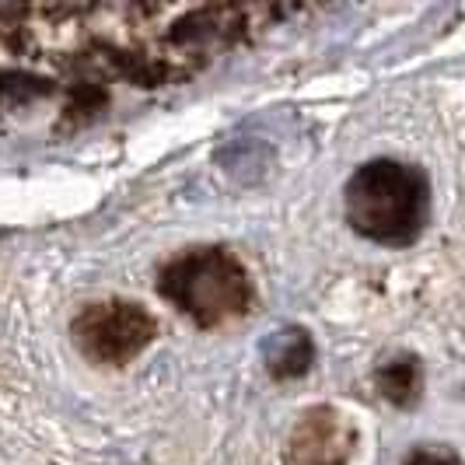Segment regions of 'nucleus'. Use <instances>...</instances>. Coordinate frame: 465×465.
<instances>
[{
    "instance_id": "obj_1",
    "label": "nucleus",
    "mask_w": 465,
    "mask_h": 465,
    "mask_svg": "<svg viewBox=\"0 0 465 465\" xmlns=\"http://www.w3.org/2000/svg\"><path fill=\"white\" fill-rule=\"evenodd\" d=\"M343 210L361 238L385 249H406L430 221V183L417 164L374 158L347 179Z\"/></svg>"
},
{
    "instance_id": "obj_2",
    "label": "nucleus",
    "mask_w": 465,
    "mask_h": 465,
    "mask_svg": "<svg viewBox=\"0 0 465 465\" xmlns=\"http://www.w3.org/2000/svg\"><path fill=\"white\" fill-rule=\"evenodd\" d=\"M164 302H172L196 326L213 329L242 319L252 308V280L228 249H189L162 270L158 280Z\"/></svg>"
},
{
    "instance_id": "obj_3",
    "label": "nucleus",
    "mask_w": 465,
    "mask_h": 465,
    "mask_svg": "<svg viewBox=\"0 0 465 465\" xmlns=\"http://www.w3.org/2000/svg\"><path fill=\"white\" fill-rule=\"evenodd\" d=\"M154 319L134 302H102L81 312L74 322L77 347L98 364H126L154 340Z\"/></svg>"
},
{
    "instance_id": "obj_4",
    "label": "nucleus",
    "mask_w": 465,
    "mask_h": 465,
    "mask_svg": "<svg viewBox=\"0 0 465 465\" xmlns=\"http://www.w3.org/2000/svg\"><path fill=\"white\" fill-rule=\"evenodd\" d=\"M357 448V430L347 420L340 417L332 406H315L308 410L291 438H287V451L283 462L287 465H350Z\"/></svg>"
},
{
    "instance_id": "obj_5",
    "label": "nucleus",
    "mask_w": 465,
    "mask_h": 465,
    "mask_svg": "<svg viewBox=\"0 0 465 465\" xmlns=\"http://www.w3.org/2000/svg\"><path fill=\"white\" fill-rule=\"evenodd\" d=\"M262 357H266V371L277 381L302 378L315 361V343L304 329H280L277 336H270V343L262 347Z\"/></svg>"
},
{
    "instance_id": "obj_6",
    "label": "nucleus",
    "mask_w": 465,
    "mask_h": 465,
    "mask_svg": "<svg viewBox=\"0 0 465 465\" xmlns=\"http://www.w3.org/2000/svg\"><path fill=\"white\" fill-rule=\"evenodd\" d=\"M420 364L413 357H396L389 364H381L378 371V392L396 402V406H413L420 396Z\"/></svg>"
},
{
    "instance_id": "obj_7",
    "label": "nucleus",
    "mask_w": 465,
    "mask_h": 465,
    "mask_svg": "<svg viewBox=\"0 0 465 465\" xmlns=\"http://www.w3.org/2000/svg\"><path fill=\"white\" fill-rule=\"evenodd\" d=\"M402 465H462V459L451 451V448H438V444H420L413 448Z\"/></svg>"
}]
</instances>
